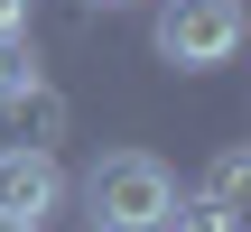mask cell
<instances>
[{
	"label": "cell",
	"instance_id": "cell-1",
	"mask_svg": "<svg viewBox=\"0 0 251 232\" xmlns=\"http://www.w3.org/2000/svg\"><path fill=\"white\" fill-rule=\"evenodd\" d=\"M84 205H93V232H168L177 177H168L149 149H102L93 177H84Z\"/></svg>",
	"mask_w": 251,
	"mask_h": 232
},
{
	"label": "cell",
	"instance_id": "cell-2",
	"mask_svg": "<svg viewBox=\"0 0 251 232\" xmlns=\"http://www.w3.org/2000/svg\"><path fill=\"white\" fill-rule=\"evenodd\" d=\"M158 56L177 74L233 65L242 56V0H158Z\"/></svg>",
	"mask_w": 251,
	"mask_h": 232
},
{
	"label": "cell",
	"instance_id": "cell-3",
	"mask_svg": "<svg viewBox=\"0 0 251 232\" xmlns=\"http://www.w3.org/2000/svg\"><path fill=\"white\" fill-rule=\"evenodd\" d=\"M56 205H65V167H56V149H0V214L47 223Z\"/></svg>",
	"mask_w": 251,
	"mask_h": 232
},
{
	"label": "cell",
	"instance_id": "cell-4",
	"mask_svg": "<svg viewBox=\"0 0 251 232\" xmlns=\"http://www.w3.org/2000/svg\"><path fill=\"white\" fill-rule=\"evenodd\" d=\"M56 130H65V102H56V93H47V84L28 74V84H19V93L0 102V149H47Z\"/></svg>",
	"mask_w": 251,
	"mask_h": 232
},
{
	"label": "cell",
	"instance_id": "cell-5",
	"mask_svg": "<svg viewBox=\"0 0 251 232\" xmlns=\"http://www.w3.org/2000/svg\"><path fill=\"white\" fill-rule=\"evenodd\" d=\"M242 186H251V149H224V158H214V167H205V195H214V205H233V214H242Z\"/></svg>",
	"mask_w": 251,
	"mask_h": 232
},
{
	"label": "cell",
	"instance_id": "cell-6",
	"mask_svg": "<svg viewBox=\"0 0 251 232\" xmlns=\"http://www.w3.org/2000/svg\"><path fill=\"white\" fill-rule=\"evenodd\" d=\"M28 74H37V46H28V28H0V102H9Z\"/></svg>",
	"mask_w": 251,
	"mask_h": 232
},
{
	"label": "cell",
	"instance_id": "cell-7",
	"mask_svg": "<svg viewBox=\"0 0 251 232\" xmlns=\"http://www.w3.org/2000/svg\"><path fill=\"white\" fill-rule=\"evenodd\" d=\"M168 232H251V223L233 214V205H214V195H205V205H177V214H168Z\"/></svg>",
	"mask_w": 251,
	"mask_h": 232
},
{
	"label": "cell",
	"instance_id": "cell-8",
	"mask_svg": "<svg viewBox=\"0 0 251 232\" xmlns=\"http://www.w3.org/2000/svg\"><path fill=\"white\" fill-rule=\"evenodd\" d=\"M0 28H28V0H0Z\"/></svg>",
	"mask_w": 251,
	"mask_h": 232
},
{
	"label": "cell",
	"instance_id": "cell-9",
	"mask_svg": "<svg viewBox=\"0 0 251 232\" xmlns=\"http://www.w3.org/2000/svg\"><path fill=\"white\" fill-rule=\"evenodd\" d=\"M0 232H37V223H19V214H0Z\"/></svg>",
	"mask_w": 251,
	"mask_h": 232
},
{
	"label": "cell",
	"instance_id": "cell-10",
	"mask_svg": "<svg viewBox=\"0 0 251 232\" xmlns=\"http://www.w3.org/2000/svg\"><path fill=\"white\" fill-rule=\"evenodd\" d=\"M84 9H130V0H84Z\"/></svg>",
	"mask_w": 251,
	"mask_h": 232
}]
</instances>
